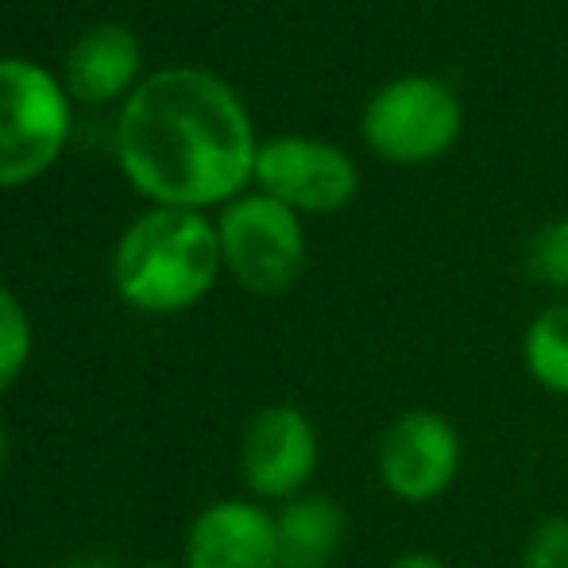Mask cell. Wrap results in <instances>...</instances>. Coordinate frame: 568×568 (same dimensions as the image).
Segmentation results:
<instances>
[{"mask_svg":"<svg viewBox=\"0 0 568 568\" xmlns=\"http://www.w3.org/2000/svg\"><path fill=\"white\" fill-rule=\"evenodd\" d=\"M186 568H278L275 515L247 499L210 503L186 534Z\"/></svg>","mask_w":568,"mask_h":568,"instance_id":"obj_9","label":"cell"},{"mask_svg":"<svg viewBox=\"0 0 568 568\" xmlns=\"http://www.w3.org/2000/svg\"><path fill=\"white\" fill-rule=\"evenodd\" d=\"M460 98L429 74H406L387 82L359 116L364 143L387 163H434L460 140Z\"/></svg>","mask_w":568,"mask_h":568,"instance_id":"obj_4","label":"cell"},{"mask_svg":"<svg viewBox=\"0 0 568 568\" xmlns=\"http://www.w3.org/2000/svg\"><path fill=\"white\" fill-rule=\"evenodd\" d=\"M278 530V568H329L341 554L348 515L333 495L306 491L283 503L275 515Z\"/></svg>","mask_w":568,"mask_h":568,"instance_id":"obj_11","label":"cell"},{"mask_svg":"<svg viewBox=\"0 0 568 568\" xmlns=\"http://www.w3.org/2000/svg\"><path fill=\"white\" fill-rule=\"evenodd\" d=\"M518 568H568V515H549L534 526Z\"/></svg>","mask_w":568,"mask_h":568,"instance_id":"obj_15","label":"cell"},{"mask_svg":"<svg viewBox=\"0 0 568 568\" xmlns=\"http://www.w3.org/2000/svg\"><path fill=\"white\" fill-rule=\"evenodd\" d=\"M4 456H8V437H4V426H0V464H4Z\"/></svg>","mask_w":568,"mask_h":568,"instance_id":"obj_17","label":"cell"},{"mask_svg":"<svg viewBox=\"0 0 568 568\" xmlns=\"http://www.w3.org/2000/svg\"><path fill=\"white\" fill-rule=\"evenodd\" d=\"M217 225L197 210H159L135 217L113 255L116 294L140 314H179L213 291L221 275Z\"/></svg>","mask_w":568,"mask_h":568,"instance_id":"obj_2","label":"cell"},{"mask_svg":"<svg viewBox=\"0 0 568 568\" xmlns=\"http://www.w3.org/2000/svg\"><path fill=\"white\" fill-rule=\"evenodd\" d=\"M247 109L217 74L171 67L128 93L116 159L135 190L166 210L229 205L255 179Z\"/></svg>","mask_w":568,"mask_h":568,"instance_id":"obj_1","label":"cell"},{"mask_svg":"<svg viewBox=\"0 0 568 568\" xmlns=\"http://www.w3.org/2000/svg\"><path fill=\"white\" fill-rule=\"evenodd\" d=\"M387 568H453L445 557H437V554H426V549H414V554H403V557H395Z\"/></svg>","mask_w":568,"mask_h":568,"instance_id":"obj_16","label":"cell"},{"mask_svg":"<svg viewBox=\"0 0 568 568\" xmlns=\"http://www.w3.org/2000/svg\"><path fill=\"white\" fill-rule=\"evenodd\" d=\"M260 194L291 205L294 213H337L356 197V163L329 140L275 135L255 151Z\"/></svg>","mask_w":568,"mask_h":568,"instance_id":"obj_7","label":"cell"},{"mask_svg":"<svg viewBox=\"0 0 568 568\" xmlns=\"http://www.w3.org/2000/svg\"><path fill=\"white\" fill-rule=\"evenodd\" d=\"M140 39L124 23H98L74 39L67 54V90L85 105H105L135 90Z\"/></svg>","mask_w":568,"mask_h":568,"instance_id":"obj_10","label":"cell"},{"mask_svg":"<svg viewBox=\"0 0 568 568\" xmlns=\"http://www.w3.org/2000/svg\"><path fill=\"white\" fill-rule=\"evenodd\" d=\"M155 568H166V565H155Z\"/></svg>","mask_w":568,"mask_h":568,"instance_id":"obj_19","label":"cell"},{"mask_svg":"<svg viewBox=\"0 0 568 568\" xmlns=\"http://www.w3.org/2000/svg\"><path fill=\"white\" fill-rule=\"evenodd\" d=\"M322 460L317 426L291 403L263 406L240 437V476L263 503H291L306 495Z\"/></svg>","mask_w":568,"mask_h":568,"instance_id":"obj_8","label":"cell"},{"mask_svg":"<svg viewBox=\"0 0 568 568\" xmlns=\"http://www.w3.org/2000/svg\"><path fill=\"white\" fill-rule=\"evenodd\" d=\"M464 468L460 429L442 410H403L375 445V471L387 495L410 507L437 503Z\"/></svg>","mask_w":568,"mask_h":568,"instance_id":"obj_6","label":"cell"},{"mask_svg":"<svg viewBox=\"0 0 568 568\" xmlns=\"http://www.w3.org/2000/svg\"><path fill=\"white\" fill-rule=\"evenodd\" d=\"M31 356V322L23 302L8 286H0V395L20 379Z\"/></svg>","mask_w":568,"mask_h":568,"instance_id":"obj_13","label":"cell"},{"mask_svg":"<svg viewBox=\"0 0 568 568\" xmlns=\"http://www.w3.org/2000/svg\"><path fill=\"white\" fill-rule=\"evenodd\" d=\"M62 568H93V565H62Z\"/></svg>","mask_w":568,"mask_h":568,"instance_id":"obj_18","label":"cell"},{"mask_svg":"<svg viewBox=\"0 0 568 568\" xmlns=\"http://www.w3.org/2000/svg\"><path fill=\"white\" fill-rule=\"evenodd\" d=\"M70 135L67 90L43 67L0 59V190L39 179Z\"/></svg>","mask_w":568,"mask_h":568,"instance_id":"obj_3","label":"cell"},{"mask_svg":"<svg viewBox=\"0 0 568 568\" xmlns=\"http://www.w3.org/2000/svg\"><path fill=\"white\" fill-rule=\"evenodd\" d=\"M221 263L247 294H283L306 267V229L291 205L267 194H240L217 221Z\"/></svg>","mask_w":568,"mask_h":568,"instance_id":"obj_5","label":"cell"},{"mask_svg":"<svg viewBox=\"0 0 568 568\" xmlns=\"http://www.w3.org/2000/svg\"><path fill=\"white\" fill-rule=\"evenodd\" d=\"M523 364L541 390L568 398V298L546 306L526 325Z\"/></svg>","mask_w":568,"mask_h":568,"instance_id":"obj_12","label":"cell"},{"mask_svg":"<svg viewBox=\"0 0 568 568\" xmlns=\"http://www.w3.org/2000/svg\"><path fill=\"white\" fill-rule=\"evenodd\" d=\"M526 271L538 278L541 286L568 294V217L549 221L530 236L526 247Z\"/></svg>","mask_w":568,"mask_h":568,"instance_id":"obj_14","label":"cell"}]
</instances>
